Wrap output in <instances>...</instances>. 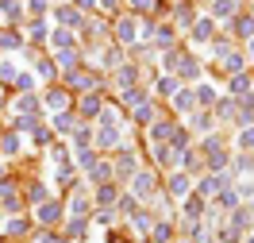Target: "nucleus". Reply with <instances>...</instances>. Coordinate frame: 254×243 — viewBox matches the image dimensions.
I'll return each instance as SVG.
<instances>
[{"instance_id":"1","label":"nucleus","mask_w":254,"mask_h":243,"mask_svg":"<svg viewBox=\"0 0 254 243\" xmlns=\"http://www.w3.org/2000/svg\"><path fill=\"white\" fill-rule=\"evenodd\" d=\"M150 185H154L150 174H135V189H139V193H150Z\"/></svg>"},{"instance_id":"2","label":"nucleus","mask_w":254,"mask_h":243,"mask_svg":"<svg viewBox=\"0 0 254 243\" xmlns=\"http://www.w3.org/2000/svg\"><path fill=\"white\" fill-rule=\"evenodd\" d=\"M185 216H200V197H189V201H185Z\"/></svg>"},{"instance_id":"3","label":"nucleus","mask_w":254,"mask_h":243,"mask_svg":"<svg viewBox=\"0 0 254 243\" xmlns=\"http://www.w3.org/2000/svg\"><path fill=\"white\" fill-rule=\"evenodd\" d=\"M196 39H208V35H212V19H200V23H196Z\"/></svg>"},{"instance_id":"4","label":"nucleus","mask_w":254,"mask_h":243,"mask_svg":"<svg viewBox=\"0 0 254 243\" xmlns=\"http://www.w3.org/2000/svg\"><path fill=\"white\" fill-rule=\"evenodd\" d=\"M131 170H135V159H131V155H127V159L120 162V166H116V174H120V178H124V174H131Z\"/></svg>"},{"instance_id":"5","label":"nucleus","mask_w":254,"mask_h":243,"mask_svg":"<svg viewBox=\"0 0 254 243\" xmlns=\"http://www.w3.org/2000/svg\"><path fill=\"white\" fill-rule=\"evenodd\" d=\"M231 8H235L231 0H216V16H231Z\"/></svg>"},{"instance_id":"6","label":"nucleus","mask_w":254,"mask_h":243,"mask_svg":"<svg viewBox=\"0 0 254 243\" xmlns=\"http://www.w3.org/2000/svg\"><path fill=\"white\" fill-rule=\"evenodd\" d=\"M177 108H181V112L192 108V93H177Z\"/></svg>"},{"instance_id":"7","label":"nucleus","mask_w":254,"mask_h":243,"mask_svg":"<svg viewBox=\"0 0 254 243\" xmlns=\"http://www.w3.org/2000/svg\"><path fill=\"white\" fill-rule=\"evenodd\" d=\"M131 35H135V23H131V19H124V23H120V39H131Z\"/></svg>"},{"instance_id":"8","label":"nucleus","mask_w":254,"mask_h":243,"mask_svg":"<svg viewBox=\"0 0 254 243\" xmlns=\"http://www.w3.org/2000/svg\"><path fill=\"white\" fill-rule=\"evenodd\" d=\"M19 151V143H16V135H8V139H4V155H16Z\"/></svg>"},{"instance_id":"9","label":"nucleus","mask_w":254,"mask_h":243,"mask_svg":"<svg viewBox=\"0 0 254 243\" xmlns=\"http://www.w3.org/2000/svg\"><path fill=\"white\" fill-rule=\"evenodd\" d=\"M239 35H254V19H239Z\"/></svg>"},{"instance_id":"10","label":"nucleus","mask_w":254,"mask_h":243,"mask_svg":"<svg viewBox=\"0 0 254 243\" xmlns=\"http://www.w3.org/2000/svg\"><path fill=\"white\" fill-rule=\"evenodd\" d=\"M158 93H174V78H162L158 81Z\"/></svg>"},{"instance_id":"11","label":"nucleus","mask_w":254,"mask_h":243,"mask_svg":"<svg viewBox=\"0 0 254 243\" xmlns=\"http://www.w3.org/2000/svg\"><path fill=\"white\" fill-rule=\"evenodd\" d=\"M54 124H58V128H62V131H69V128H73V120H69V116H65V112L58 116V120H54Z\"/></svg>"},{"instance_id":"12","label":"nucleus","mask_w":254,"mask_h":243,"mask_svg":"<svg viewBox=\"0 0 254 243\" xmlns=\"http://www.w3.org/2000/svg\"><path fill=\"white\" fill-rule=\"evenodd\" d=\"M239 147H247V151H251V147H254V131H243V139H239Z\"/></svg>"},{"instance_id":"13","label":"nucleus","mask_w":254,"mask_h":243,"mask_svg":"<svg viewBox=\"0 0 254 243\" xmlns=\"http://www.w3.org/2000/svg\"><path fill=\"white\" fill-rule=\"evenodd\" d=\"M251 58H254V47H251Z\"/></svg>"}]
</instances>
